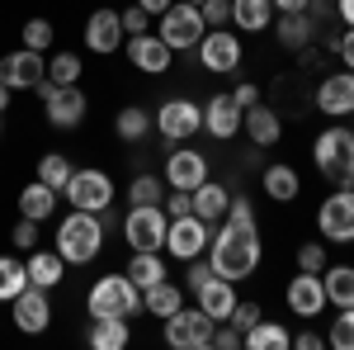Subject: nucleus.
<instances>
[{
	"mask_svg": "<svg viewBox=\"0 0 354 350\" xmlns=\"http://www.w3.org/2000/svg\"><path fill=\"white\" fill-rule=\"evenodd\" d=\"M0 109H10V85H5V76H0Z\"/></svg>",
	"mask_w": 354,
	"mask_h": 350,
	"instance_id": "nucleus-56",
	"label": "nucleus"
},
{
	"mask_svg": "<svg viewBox=\"0 0 354 350\" xmlns=\"http://www.w3.org/2000/svg\"><path fill=\"white\" fill-rule=\"evenodd\" d=\"M241 346H245V350H288V346H293V331L260 317V322H255V326L241 336Z\"/></svg>",
	"mask_w": 354,
	"mask_h": 350,
	"instance_id": "nucleus-33",
	"label": "nucleus"
},
{
	"mask_svg": "<svg viewBox=\"0 0 354 350\" xmlns=\"http://www.w3.org/2000/svg\"><path fill=\"white\" fill-rule=\"evenodd\" d=\"M137 5H142V10H147V15H165V10H170V5H175V0H137Z\"/></svg>",
	"mask_w": 354,
	"mask_h": 350,
	"instance_id": "nucleus-55",
	"label": "nucleus"
},
{
	"mask_svg": "<svg viewBox=\"0 0 354 350\" xmlns=\"http://www.w3.org/2000/svg\"><path fill=\"white\" fill-rule=\"evenodd\" d=\"M85 313L90 317H137L142 313V289L128 274H100L85 294Z\"/></svg>",
	"mask_w": 354,
	"mask_h": 350,
	"instance_id": "nucleus-4",
	"label": "nucleus"
},
{
	"mask_svg": "<svg viewBox=\"0 0 354 350\" xmlns=\"http://www.w3.org/2000/svg\"><path fill=\"white\" fill-rule=\"evenodd\" d=\"M19 38H24V48H28V53H53V43H57V28H53V19L33 15V19H24V28H19Z\"/></svg>",
	"mask_w": 354,
	"mask_h": 350,
	"instance_id": "nucleus-39",
	"label": "nucleus"
},
{
	"mask_svg": "<svg viewBox=\"0 0 354 350\" xmlns=\"http://www.w3.org/2000/svg\"><path fill=\"white\" fill-rule=\"evenodd\" d=\"M227 222H241V227H260V218H255V204H250L245 194H232V199H227Z\"/></svg>",
	"mask_w": 354,
	"mask_h": 350,
	"instance_id": "nucleus-44",
	"label": "nucleus"
},
{
	"mask_svg": "<svg viewBox=\"0 0 354 350\" xmlns=\"http://www.w3.org/2000/svg\"><path fill=\"white\" fill-rule=\"evenodd\" d=\"M241 119H245V109L232 100V90H218V95L203 105V133L218 137V142H232V137L241 133Z\"/></svg>",
	"mask_w": 354,
	"mask_h": 350,
	"instance_id": "nucleus-20",
	"label": "nucleus"
},
{
	"mask_svg": "<svg viewBox=\"0 0 354 350\" xmlns=\"http://www.w3.org/2000/svg\"><path fill=\"white\" fill-rule=\"evenodd\" d=\"M156 33L165 38V48H170V53H194V48H198V38L208 33V24H203V10H198V5L175 0L165 15H156Z\"/></svg>",
	"mask_w": 354,
	"mask_h": 350,
	"instance_id": "nucleus-5",
	"label": "nucleus"
},
{
	"mask_svg": "<svg viewBox=\"0 0 354 350\" xmlns=\"http://www.w3.org/2000/svg\"><path fill=\"white\" fill-rule=\"evenodd\" d=\"M128 341H133L128 317H90V331H85V346L90 350H123Z\"/></svg>",
	"mask_w": 354,
	"mask_h": 350,
	"instance_id": "nucleus-27",
	"label": "nucleus"
},
{
	"mask_svg": "<svg viewBox=\"0 0 354 350\" xmlns=\"http://www.w3.org/2000/svg\"><path fill=\"white\" fill-rule=\"evenodd\" d=\"M128 204H165V180H161V175H151V170L133 175V185H128Z\"/></svg>",
	"mask_w": 354,
	"mask_h": 350,
	"instance_id": "nucleus-40",
	"label": "nucleus"
},
{
	"mask_svg": "<svg viewBox=\"0 0 354 350\" xmlns=\"http://www.w3.org/2000/svg\"><path fill=\"white\" fill-rule=\"evenodd\" d=\"M330 308H354V265H326L322 270Z\"/></svg>",
	"mask_w": 354,
	"mask_h": 350,
	"instance_id": "nucleus-32",
	"label": "nucleus"
},
{
	"mask_svg": "<svg viewBox=\"0 0 354 350\" xmlns=\"http://www.w3.org/2000/svg\"><path fill=\"white\" fill-rule=\"evenodd\" d=\"M326 346L330 350H354V308H335L326 331Z\"/></svg>",
	"mask_w": 354,
	"mask_h": 350,
	"instance_id": "nucleus-41",
	"label": "nucleus"
},
{
	"mask_svg": "<svg viewBox=\"0 0 354 350\" xmlns=\"http://www.w3.org/2000/svg\"><path fill=\"white\" fill-rule=\"evenodd\" d=\"M118 19H123V33H128V38H133V33H151V15H147L137 0L128 10H118Z\"/></svg>",
	"mask_w": 354,
	"mask_h": 350,
	"instance_id": "nucleus-45",
	"label": "nucleus"
},
{
	"mask_svg": "<svg viewBox=\"0 0 354 350\" xmlns=\"http://www.w3.org/2000/svg\"><path fill=\"white\" fill-rule=\"evenodd\" d=\"M24 270H28V284H38V289H48L53 294L57 284H62V274H66V261L57 256L53 246L43 251V246H33L28 251V261H24Z\"/></svg>",
	"mask_w": 354,
	"mask_h": 350,
	"instance_id": "nucleus-26",
	"label": "nucleus"
},
{
	"mask_svg": "<svg viewBox=\"0 0 354 350\" xmlns=\"http://www.w3.org/2000/svg\"><path fill=\"white\" fill-rule=\"evenodd\" d=\"M62 199L71 209H85V213H104V209H113V180L100 166H81V170H71Z\"/></svg>",
	"mask_w": 354,
	"mask_h": 350,
	"instance_id": "nucleus-8",
	"label": "nucleus"
},
{
	"mask_svg": "<svg viewBox=\"0 0 354 350\" xmlns=\"http://www.w3.org/2000/svg\"><path fill=\"white\" fill-rule=\"evenodd\" d=\"M28 289V270L19 256H0V303H10V298H19Z\"/></svg>",
	"mask_w": 354,
	"mask_h": 350,
	"instance_id": "nucleus-37",
	"label": "nucleus"
},
{
	"mask_svg": "<svg viewBox=\"0 0 354 350\" xmlns=\"http://www.w3.org/2000/svg\"><path fill=\"white\" fill-rule=\"evenodd\" d=\"M53 251L66 261V265H95L100 251H104V222L100 213H85V209H71V213L57 222V237H53Z\"/></svg>",
	"mask_w": 354,
	"mask_h": 350,
	"instance_id": "nucleus-2",
	"label": "nucleus"
},
{
	"mask_svg": "<svg viewBox=\"0 0 354 350\" xmlns=\"http://www.w3.org/2000/svg\"><path fill=\"white\" fill-rule=\"evenodd\" d=\"M274 24L270 0H232V28L236 33H265Z\"/></svg>",
	"mask_w": 354,
	"mask_h": 350,
	"instance_id": "nucleus-30",
	"label": "nucleus"
},
{
	"mask_svg": "<svg viewBox=\"0 0 354 350\" xmlns=\"http://www.w3.org/2000/svg\"><path fill=\"white\" fill-rule=\"evenodd\" d=\"M330 57H335V62H340L345 71H354V28H345V33H340V38L330 43Z\"/></svg>",
	"mask_w": 354,
	"mask_h": 350,
	"instance_id": "nucleus-48",
	"label": "nucleus"
},
{
	"mask_svg": "<svg viewBox=\"0 0 354 350\" xmlns=\"http://www.w3.org/2000/svg\"><path fill=\"white\" fill-rule=\"evenodd\" d=\"M317 232H322V242L354 246V189L350 185H330V194L317 209Z\"/></svg>",
	"mask_w": 354,
	"mask_h": 350,
	"instance_id": "nucleus-7",
	"label": "nucleus"
},
{
	"mask_svg": "<svg viewBox=\"0 0 354 350\" xmlns=\"http://www.w3.org/2000/svg\"><path fill=\"white\" fill-rule=\"evenodd\" d=\"M260 185H265V199H270V204H293L302 194V175H298V166L279 161V166H265Z\"/></svg>",
	"mask_w": 354,
	"mask_h": 350,
	"instance_id": "nucleus-25",
	"label": "nucleus"
},
{
	"mask_svg": "<svg viewBox=\"0 0 354 350\" xmlns=\"http://www.w3.org/2000/svg\"><path fill=\"white\" fill-rule=\"evenodd\" d=\"M38 227H43V222L19 218V222H15V232H10V246H15V251H33V246H38Z\"/></svg>",
	"mask_w": 354,
	"mask_h": 350,
	"instance_id": "nucleus-46",
	"label": "nucleus"
},
{
	"mask_svg": "<svg viewBox=\"0 0 354 350\" xmlns=\"http://www.w3.org/2000/svg\"><path fill=\"white\" fill-rule=\"evenodd\" d=\"M0 76H5L10 90H33V85L48 76V53H28V48L5 53L0 57Z\"/></svg>",
	"mask_w": 354,
	"mask_h": 350,
	"instance_id": "nucleus-21",
	"label": "nucleus"
},
{
	"mask_svg": "<svg viewBox=\"0 0 354 350\" xmlns=\"http://www.w3.org/2000/svg\"><path fill=\"white\" fill-rule=\"evenodd\" d=\"M208 157H203V152H198V147H189V142H175V152H170V157H165V170H161V180L170 189H198L203 185V180H208Z\"/></svg>",
	"mask_w": 354,
	"mask_h": 350,
	"instance_id": "nucleus-13",
	"label": "nucleus"
},
{
	"mask_svg": "<svg viewBox=\"0 0 354 350\" xmlns=\"http://www.w3.org/2000/svg\"><path fill=\"white\" fill-rule=\"evenodd\" d=\"M198 10H203V24L208 28H227L232 24V0H203Z\"/></svg>",
	"mask_w": 354,
	"mask_h": 350,
	"instance_id": "nucleus-47",
	"label": "nucleus"
},
{
	"mask_svg": "<svg viewBox=\"0 0 354 350\" xmlns=\"http://www.w3.org/2000/svg\"><path fill=\"white\" fill-rule=\"evenodd\" d=\"M147 133H151V114L142 105H123L113 114V137H118V142H142Z\"/></svg>",
	"mask_w": 354,
	"mask_h": 350,
	"instance_id": "nucleus-34",
	"label": "nucleus"
},
{
	"mask_svg": "<svg viewBox=\"0 0 354 350\" xmlns=\"http://www.w3.org/2000/svg\"><path fill=\"white\" fill-rule=\"evenodd\" d=\"M161 209H165V218H185V213H194V204H189V189H170V199H165Z\"/></svg>",
	"mask_w": 354,
	"mask_h": 350,
	"instance_id": "nucleus-50",
	"label": "nucleus"
},
{
	"mask_svg": "<svg viewBox=\"0 0 354 350\" xmlns=\"http://www.w3.org/2000/svg\"><path fill=\"white\" fill-rule=\"evenodd\" d=\"M350 189H354V175H350Z\"/></svg>",
	"mask_w": 354,
	"mask_h": 350,
	"instance_id": "nucleus-60",
	"label": "nucleus"
},
{
	"mask_svg": "<svg viewBox=\"0 0 354 350\" xmlns=\"http://www.w3.org/2000/svg\"><path fill=\"white\" fill-rule=\"evenodd\" d=\"M335 15H340L345 28H354V0H335Z\"/></svg>",
	"mask_w": 354,
	"mask_h": 350,
	"instance_id": "nucleus-54",
	"label": "nucleus"
},
{
	"mask_svg": "<svg viewBox=\"0 0 354 350\" xmlns=\"http://www.w3.org/2000/svg\"><path fill=\"white\" fill-rule=\"evenodd\" d=\"M208 265H213V274H222V279H232V284H241V279H250L255 270H260V261H265V242H260V227H241V222H227L222 218L218 232L208 237Z\"/></svg>",
	"mask_w": 354,
	"mask_h": 350,
	"instance_id": "nucleus-1",
	"label": "nucleus"
},
{
	"mask_svg": "<svg viewBox=\"0 0 354 350\" xmlns=\"http://www.w3.org/2000/svg\"><path fill=\"white\" fill-rule=\"evenodd\" d=\"M232 100H236L241 109H250V105H260L265 95H260V85H255V81H241L236 90H232Z\"/></svg>",
	"mask_w": 354,
	"mask_h": 350,
	"instance_id": "nucleus-52",
	"label": "nucleus"
},
{
	"mask_svg": "<svg viewBox=\"0 0 354 350\" xmlns=\"http://www.w3.org/2000/svg\"><path fill=\"white\" fill-rule=\"evenodd\" d=\"M274 38H279L288 53H302V48L317 38V19H312V10H298V15H274Z\"/></svg>",
	"mask_w": 354,
	"mask_h": 350,
	"instance_id": "nucleus-24",
	"label": "nucleus"
},
{
	"mask_svg": "<svg viewBox=\"0 0 354 350\" xmlns=\"http://www.w3.org/2000/svg\"><path fill=\"white\" fill-rule=\"evenodd\" d=\"M175 308H185V284H175L170 274L156 279L151 289H142V313H151V317H170Z\"/></svg>",
	"mask_w": 354,
	"mask_h": 350,
	"instance_id": "nucleus-29",
	"label": "nucleus"
},
{
	"mask_svg": "<svg viewBox=\"0 0 354 350\" xmlns=\"http://www.w3.org/2000/svg\"><path fill=\"white\" fill-rule=\"evenodd\" d=\"M293 346L298 350H326V336L312 331V326H302V331H293Z\"/></svg>",
	"mask_w": 354,
	"mask_h": 350,
	"instance_id": "nucleus-51",
	"label": "nucleus"
},
{
	"mask_svg": "<svg viewBox=\"0 0 354 350\" xmlns=\"http://www.w3.org/2000/svg\"><path fill=\"white\" fill-rule=\"evenodd\" d=\"M189 5H203V0H189Z\"/></svg>",
	"mask_w": 354,
	"mask_h": 350,
	"instance_id": "nucleus-59",
	"label": "nucleus"
},
{
	"mask_svg": "<svg viewBox=\"0 0 354 350\" xmlns=\"http://www.w3.org/2000/svg\"><path fill=\"white\" fill-rule=\"evenodd\" d=\"M85 48L100 57H113L123 53V43H128V33H123V19H118V10H109V5H100V10H90L85 15Z\"/></svg>",
	"mask_w": 354,
	"mask_h": 350,
	"instance_id": "nucleus-16",
	"label": "nucleus"
},
{
	"mask_svg": "<svg viewBox=\"0 0 354 350\" xmlns=\"http://www.w3.org/2000/svg\"><path fill=\"white\" fill-rule=\"evenodd\" d=\"M208 237H213V222H203L198 213H185V218H170L165 227V251L175 261H194L208 251Z\"/></svg>",
	"mask_w": 354,
	"mask_h": 350,
	"instance_id": "nucleus-14",
	"label": "nucleus"
},
{
	"mask_svg": "<svg viewBox=\"0 0 354 350\" xmlns=\"http://www.w3.org/2000/svg\"><path fill=\"white\" fill-rule=\"evenodd\" d=\"M241 133L250 137L255 147H279V142H283V114H279L274 105H265V100H260V105L245 109Z\"/></svg>",
	"mask_w": 354,
	"mask_h": 350,
	"instance_id": "nucleus-22",
	"label": "nucleus"
},
{
	"mask_svg": "<svg viewBox=\"0 0 354 350\" xmlns=\"http://www.w3.org/2000/svg\"><path fill=\"white\" fill-rule=\"evenodd\" d=\"M236 346H241V331H236L232 322L213 326V350H236Z\"/></svg>",
	"mask_w": 354,
	"mask_h": 350,
	"instance_id": "nucleus-49",
	"label": "nucleus"
},
{
	"mask_svg": "<svg viewBox=\"0 0 354 350\" xmlns=\"http://www.w3.org/2000/svg\"><path fill=\"white\" fill-rule=\"evenodd\" d=\"M81 76H85L81 53H53V57H48V81H57V85H81Z\"/></svg>",
	"mask_w": 354,
	"mask_h": 350,
	"instance_id": "nucleus-38",
	"label": "nucleus"
},
{
	"mask_svg": "<svg viewBox=\"0 0 354 350\" xmlns=\"http://www.w3.org/2000/svg\"><path fill=\"white\" fill-rule=\"evenodd\" d=\"M85 114H90V100H85L81 85H57L43 95V119H48V128L57 133H76L85 123Z\"/></svg>",
	"mask_w": 354,
	"mask_h": 350,
	"instance_id": "nucleus-12",
	"label": "nucleus"
},
{
	"mask_svg": "<svg viewBox=\"0 0 354 350\" xmlns=\"http://www.w3.org/2000/svg\"><path fill=\"white\" fill-rule=\"evenodd\" d=\"M156 133L175 147V142H189L194 133H203V105L194 100V95H170L156 105Z\"/></svg>",
	"mask_w": 354,
	"mask_h": 350,
	"instance_id": "nucleus-6",
	"label": "nucleus"
},
{
	"mask_svg": "<svg viewBox=\"0 0 354 350\" xmlns=\"http://www.w3.org/2000/svg\"><path fill=\"white\" fill-rule=\"evenodd\" d=\"M274 5V15H298V10H307L312 0H270Z\"/></svg>",
	"mask_w": 354,
	"mask_h": 350,
	"instance_id": "nucleus-53",
	"label": "nucleus"
},
{
	"mask_svg": "<svg viewBox=\"0 0 354 350\" xmlns=\"http://www.w3.org/2000/svg\"><path fill=\"white\" fill-rule=\"evenodd\" d=\"M57 199H62V189L43 185V180H33V185L19 189V218L48 222V218H57Z\"/></svg>",
	"mask_w": 354,
	"mask_h": 350,
	"instance_id": "nucleus-28",
	"label": "nucleus"
},
{
	"mask_svg": "<svg viewBox=\"0 0 354 350\" xmlns=\"http://www.w3.org/2000/svg\"><path fill=\"white\" fill-rule=\"evenodd\" d=\"M260 317H265V308H260V303H255V298H236V308H232V317H227V322L236 326V331H250V326L260 322Z\"/></svg>",
	"mask_w": 354,
	"mask_h": 350,
	"instance_id": "nucleus-42",
	"label": "nucleus"
},
{
	"mask_svg": "<svg viewBox=\"0 0 354 350\" xmlns=\"http://www.w3.org/2000/svg\"><path fill=\"white\" fill-rule=\"evenodd\" d=\"M326 265H330L326 242H302V246H298V270H312V274H322Z\"/></svg>",
	"mask_w": 354,
	"mask_h": 350,
	"instance_id": "nucleus-43",
	"label": "nucleus"
},
{
	"mask_svg": "<svg viewBox=\"0 0 354 350\" xmlns=\"http://www.w3.org/2000/svg\"><path fill=\"white\" fill-rule=\"evenodd\" d=\"M165 227H170V218L161 204H133L123 213V242L133 251H165Z\"/></svg>",
	"mask_w": 354,
	"mask_h": 350,
	"instance_id": "nucleus-10",
	"label": "nucleus"
},
{
	"mask_svg": "<svg viewBox=\"0 0 354 350\" xmlns=\"http://www.w3.org/2000/svg\"><path fill=\"white\" fill-rule=\"evenodd\" d=\"M194 53H198V62H203L208 76H236L241 62H245V48H241V38H236L232 28H208Z\"/></svg>",
	"mask_w": 354,
	"mask_h": 350,
	"instance_id": "nucleus-11",
	"label": "nucleus"
},
{
	"mask_svg": "<svg viewBox=\"0 0 354 350\" xmlns=\"http://www.w3.org/2000/svg\"><path fill=\"white\" fill-rule=\"evenodd\" d=\"M0 137H5V109H0Z\"/></svg>",
	"mask_w": 354,
	"mask_h": 350,
	"instance_id": "nucleus-57",
	"label": "nucleus"
},
{
	"mask_svg": "<svg viewBox=\"0 0 354 350\" xmlns=\"http://www.w3.org/2000/svg\"><path fill=\"white\" fill-rule=\"evenodd\" d=\"M283 303H288V313L293 317H322L330 303H326V284H322V274H312V270H298L293 279H288V289H283Z\"/></svg>",
	"mask_w": 354,
	"mask_h": 350,
	"instance_id": "nucleus-18",
	"label": "nucleus"
},
{
	"mask_svg": "<svg viewBox=\"0 0 354 350\" xmlns=\"http://www.w3.org/2000/svg\"><path fill=\"white\" fill-rule=\"evenodd\" d=\"M123 57L133 62L142 76H165V71L175 67V53L165 48L161 33H133V38L123 43Z\"/></svg>",
	"mask_w": 354,
	"mask_h": 350,
	"instance_id": "nucleus-19",
	"label": "nucleus"
},
{
	"mask_svg": "<svg viewBox=\"0 0 354 350\" xmlns=\"http://www.w3.org/2000/svg\"><path fill=\"white\" fill-rule=\"evenodd\" d=\"M194 303H198L213 322H227V317H232V308H236V284H232V279H222V274H213V279H203V284L194 289Z\"/></svg>",
	"mask_w": 354,
	"mask_h": 350,
	"instance_id": "nucleus-23",
	"label": "nucleus"
},
{
	"mask_svg": "<svg viewBox=\"0 0 354 350\" xmlns=\"http://www.w3.org/2000/svg\"><path fill=\"white\" fill-rule=\"evenodd\" d=\"M165 322V346H175V350H208L213 346V317L194 303V308H175L170 317H161Z\"/></svg>",
	"mask_w": 354,
	"mask_h": 350,
	"instance_id": "nucleus-9",
	"label": "nucleus"
},
{
	"mask_svg": "<svg viewBox=\"0 0 354 350\" xmlns=\"http://www.w3.org/2000/svg\"><path fill=\"white\" fill-rule=\"evenodd\" d=\"M312 109L317 114H326V119H350L354 114V71H330V76H322V85L312 90Z\"/></svg>",
	"mask_w": 354,
	"mask_h": 350,
	"instance_id": "nucleus-15",
	"label": "nucleus"
},
{
	"mask_svg": "<svg viewBox=\"0 0 354 350\" xmlns=\"http://www.w3.org/2000/svg\"><path fill=\"white\" fill-rule=\"evenodd\" d=\"M10 322L19 326L24 336H43L53 326V298H48V289L28 284L19 298H10Z\"/></svg>",
	"mask_w": 354,
	"mask_h": 350,
	"instance_id": "nucleus-17",
	"label": "nucleus"
},
{
	"mask_svg": "<svg viewBox=\"0 0 354 350\" xmlns=\"http://www.w3.org/2000/svg\"><path fill=\"white\" fill-rule=\"evenodd\" d=\"M71 170H76V161H71L66 152H43V157H38V180L53 185V189H66Z\"/></svg>",
	"mask_w": 354,
	"mask_h": 350,
	"instance_id": "nucleus-36",
	"label": "nucleus"
},
{
	"mask_svg": "<svg viewBox=\"0 0 354 350\" xmlns=\"http://www.w3.org/2000/svg\"><path fill=\"white\" fill-rule=\"evenodd\" d=\"M227 199H232V194H227V185H218L213 175H208V180L189 194L194 213L203 218V222H222V218H227Z\"/></svg>",
	"mask_w": 354,
	"mask_h": 350,
	"instance_id": "nucleus-31",
	"label": "nucleus"
},
{
	"mask_svg": "<svg viewBox=\"0 0 354 350\" xmlns=\"http://www.w3.org/2000/svg\"><path fill=\"white\" fill-rule=\"evenodd\" d=\"M128 279H133L137 289H151L156 279H165V261H161V251H133L128 256V270H123Z\"/></svg>",
	"mask_w": 354,
	"mask_h": 350,
	"instance_id": "nucleus-35",
	"label": "nucleus"
},
{
	"mask_svg": "<svg viewBox=\"0 0 354 350\" xmlns=\"http://www.w3.org/2000/svg\"><path fill=\"white\" fill-rule=\"evenodd\" d=\"M312 166L326 175L330 185H350L354 175V128H340V119H330V128L312 137Z\"/></svg>",
	"mask_w": 354,
	"mask_h": 350,
	"instance_id": "nucleus-3",
	"label": "nucleus"
},
{
	"mask_svg": "<svg viewBox=\"0 0 354 350\" xmlns=\"http://www.w3.org/2000/svg\"><path fill=\"white\" fill-rule=\"evenodd\" d=\"M345 123H350V128H354V114H350V119H345Z\"/></svg>",
	"mask_w": 354,
	"mask_h": 350,
	"instance_id": "nucleus-58",
	"label": "nucleus"
}]
</instances>
